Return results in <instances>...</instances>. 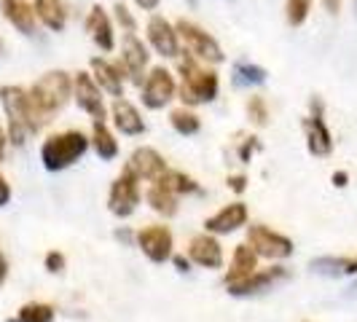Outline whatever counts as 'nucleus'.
<instances>
[{"label": "nucleus", "instance_id": "nucleus-1", "mask_svg": "<svg viewBox=\"0 0 357 322\" xmlns=\"http://www.w3.org/2000/svg\"><path fill=\"white\" fill-rule=\"evenodd\" d=\"M180 70V100L185 105H202V102H213L220 89V81H218V72L207 70L199 65L197 56L185 54L178 65Z\"/></svg>", "mask_w": 357, "mask_h": 322}, {"label": "nucleus", "instance_id": "nucleus-2", "mask_svg": "<svg viewBox=\"0 0 357 322\" xmlns=\"http://www.w3.org/2000/svg\"><path fill=\"white\" fill-rule=\"evenodd\" d=\"M27 94H30V102L36 107L38 118L46 124L49 116L56 113V110H62V107L68 105V100L73 97V78L62 70L46 72Z\"/></svg>", "mask_w": 357, "mask_h": 322}, {"label": "nucleus", "instance_id": "nucleus-3", "mask_svg": "<svg viewBox=\"0 0 357 322\" xmlns=\"http://www.w3.org/2000/svg\"><path fill=\"white\" fill-rule=\"evenodd\" d=\"M89 148V137L78 129H68V132H59V135H52L43 148H40V159H43V167L52 169V172H59V169H68L70 164L81 159Z\"/></svg>", "mask_w": 357, "mask_h": 322}, {"label": "nucleus", "instance_id": "nucleus-4", "mask_svg": "<svg viewBox=\"0 0 357 322\" xmlns=\"http://www.w3.org/2000/svg\"><path fill=\"white\" fill-rule=\"evenodd\" d=\"M175 30H178V38L183 40L185 52L191 54V56H197L199 62H213V65L223 62V49H220V43H218L207 30H202L199 24L188 22V19H178Z\"/></svg>", "mask_w": 357, "mask_h": 322}, {"label": "nucleus", "instance_id": "nucleus-5", "mask_svg": "<svg viewBox=\"0 0 357 322\" xmlns=\"http://www.w3.org/2000/svg\"><path fill=\"white\" fill-rule=\"evenodd\" d=\"M140 199H143V194H140V178L129 167H124L121 175L113 180V185H110L107 207H110V213L116 215V217H129L137 210Z\"/></svg>", "mask_w": 357, "mask_h": 322}, {"label": "nucleus", "instance_id": "nucleus-6", "mask_svg": "<svg viewBox=\"0 0 357 322\" xmlns=\"http://www.w3.org/2000/svg\"><path fill=\"white\" fill-rule=\"evenodd\" d=\"M248 245L258 258H268V261H285L293 255V242L285 233L274 231L268 226H250L248 229Z\"/></svg>", "mask_w": 357, "mask_h": 322}, {"label": "nucleus", "instance_id": "nucleus-7", "mask_svg": "<svg viewBox=\"0 0 357 322\" xmlns=\"http://www.w3.org/2000/svg\"><path fill=\"white\" fill-rule=\"evenodd\" d=\"M178 94V84H175V75L167 70V68H153V70L145 75L143 84V105L151 110H161L164 105H169Z\"/></svg>", "mask_w": 357, "mask_h": 322}, {"label": "nucleus", "instance_id": "nucleus-8", "mask_svg": "<svg viewBox=\"0 0 357 322\" xmlns=\"http://www.w3.org/2000/svg\"><path fill=\"white\" fill-rule=\"evenodd\" d=\"M73 97L84 113H89L94 121H105V100L102 89L97 86V81L91 78V72H78L73 78Z\"/></svg>", "mask_w": 357, "mask_h": 322}, {"label": "nucleus", "instance_id": "nucleus-9", "mask_svg": "<svg viewBox=\"0 0 357 322\" xmlns=\"http://www.w3.org/2000/svg\"><path fill=\"white\" fill-rule=\"evenodd\" d=\"M137 247L153 261V263H164L172 258V231L167 226H145L143 231H137Z\"/></svg>", "mask_w": 357, "mask_h": 322}, {"label": "nucleus", "instance_id": "nucleus-10", "mask_svg": "<svg viewBox=\"0 0 357 322\" xmlns=\"http://www.w3.org/2000/svg\"><path fill=\"white\" fill-rule=\"evenodd\" d=\"M145 33H148V43L153 46L156 54H161V56H178L180 54L178 30H175V24H172L169 19L153 14V17L148 19Z\"/></svg>", "mask_w": 357, "mask_h": 322}, {"label": "nucleus", "instance_id": "nucleus-11", "mask_svg": "<svg viewBox=\"0 0 357 322\" xmlns=\"http://www.w3.org/2000/svg\"><path fill=\"white\" fill-rule=\"evenodd\" d=\"M248 217H250L248 204L245 201H231V204L220 207L215 215H210L204 220V229H207V233H234L236 229L248 226Z\"/></svg>", "mask_w": 357, "mask_h": 322}, {"label": "nucleus", "instance_id": "nucleus-12", "mask_svg": "<svg viewBox=\"0 0 357 322\" xmlns=\"http://www.w3.org/2000/svg\"><path fill=\"white\" fill-rule=\"evenodd\" d=\"M188 261H194L202 268H220L223 266V247L213 233H197L188 245Z\"/></svg>", "mask_w": 357, "mask_h": 322}, {"label": "nucleus", "instance_id": "nucleus-13", "mask_svg": "<svg viewBox=\"0 0 357 322\" xmlns=\"http://www.w3.org/2000/svg\"><path fill=\"white\" fill-rule=\"evenodd\" d=\"M126 167L137 175L140 180H151V183H156V180L167 172V161L161 156L156 148H137L135 153H132V159L126 161Z\"/></svg>", "mask_w": 357, "mask_h": 322}, {"label": "nucleus", "instance_id": "nucleus-14", "mask_svg": "<svg viewBox=\"0 0 357 322\" xmlns=\"http://www.w3.org/2000/svg\"><path fill=\"white\" fill-rule=\"evenodd\" d=\"M110 118H113V126L126 135V137H137L145 132V121L140 116V110L132 105L124 97H116L113 105H110Z\"/></svg>", "mask_w": 357, "mask_h": 322}, {"label": "nucleus", "instance_id": "nucleus-15", "mask_svg": "<svg viewBox=\"0 0 357 322\" xmlns=\"http://www.w3.org/2000/svg\"><path fill=\"white\" fill-rule=\"evenodd\" d=\"M148 56H151V54H148L143 40L135 36V33H129V36L124 38V46H121V62H119V68L124 70V75L140 81V75H143L145 68H148Z\"/></svg>", "mask_w": 357, "mask_h": 322}, {"label": "nucleus", "instance_id": "nucleus-16", "mask_svg": "<svg viewBox=\"0 0 357 322\" xmlns=\"http://www.w3.org/2000/svg\"><path fill=\"white\" fill-rule=\"evenodd\" d=\"M91 78L97 81V86L102 91H107L110 97H124V70L113 62H107L102 56L91 59Z\"/></svg>", "mask_w": 357, "mask_h": 322}, {"label": "nucleus", "instance_id": "nucleus-17", "mask_svg": "<svg viewBox=\"0 0 357 322\" xmlns=\"http://www.w3.org/2000/svg\"><path fill=\"white\" fill-rule=\"evenodd\" d=\"M287 268L285 266H271V268H255L248 279L229 285L231 296H255V293H264L268 285H274L277 279H285Z\"/></svg>", "mask_w": 357, "mask_h": 322}, {"label": "nucleus", "instance_id": "nucleus-18", "mask_svg": "<svg viewBox=\"0 0 357 322\" xmlns=\"http://www.w3.org/2000/svg\"><path fill=\"white\" fill-rule=\"evenodd\" d=\"M304 129H306V145H309V151L314 156H328L333 151V135H331V129H328L325 118H322L320 102H317V113H312L304 121Z\"/></svg>", "mask_w": 357, "mask_h": 322}, {"label": "nucleus", "instance_id": "nucleus-19", "mask_svg": "<svg viewBox=\"0 0 357 322\" xmlns=\"http://www.w3.org/2000/svg\"><path fill=\"white\" fill-rule=\"evenodd\" d=\"M86 30H89L91 40L102 49L105 54H110L116 49V33H113V22L107 17V11L102 6H94L86 17Z\"/></svg>", "mask_w": 357, "mask_h": 322}, {"label": "nucleus", "instance_id": "nucleus-20", "mask_svg": "<svg viewBox=\"0 0 357 322\" xmlns=\"http://www.w3.org/2000/svg\"><path fill=\"white\" fill-rule=\"evenodd\" d=\"M3 17L8 19L19 33L30 36L36 30V6H30L27 0H0Z\"/></svg>", "mask_w": 357, "mask_h": 322}, {"label": "nucleus", "instance_id": "nucleus-21", "mask_svg": "<svg viewBox=\"0 0 357 322\" xmlns=\"http://www.w3.org/2000/svg\"><path fill=\"white\" fill-rule=\"evenodd\" d=\"M255 268H258V255L252 252L250 245H236L231 255V266H229V274H226V287L248 279Z\"/></svg>", "mask_w": 357, "mask_h": 322}, {"label": "nucleus", "instance_id": "nucleus-22", "mask_svg": "<svg viewBox=\"0 0 357 322\" xmlns=\"http://www.w3.org/2000/svg\"><path fill=\"white\" fill-rule=\"evenodd\" d=\"M145 201L151 204L153 213L164 215V217H172V215L178 213V197H175L172 191H167L164 185H159V183H153V185L145 191Z\"/></svg>", "mask_w": 357, "mask_h": 322}, {"label": "nucleus", "instance_id": "nucleus-23", "mask_svg": "<svg viewBox=\"0 0 357 322\" xmlns=\"http://www.w3.org/2000/svg\"><path fill=\"white\" fill-rule=\"evenodd\" d=\"M91 145H94L100 159H116L119 156V143H116L113 132L105 126V121H94V126H91Z\"/></svg>", "mask_w": 357, "mask_h": 322}, {"label": "nucleus", "instance_id": "nucleus-24", "mask_svg": "<svg viewBox=\"0 0 357 322\" xmlns=\"http://www.w3.org/2000/svg\"><path fill=\"white\" fill-rule=\"evenodd\" d=\"M36 17L49 27V30H62L65 27V8H62V0H36Z\"/></svg>", "mask_w": 357, "mask_h": 322}, {"label": "nucleus", "instance_id": "nucleus-25", "mask_svg": "<svg viewBox=\"0 0 357 322\" xmlns=\"http://www.w3.org/2000/svg\"><path fill=\"white\" fill-rule=\"evenodd\" d=\"M156 183L164 185L167 191H172L175 197H183V194H197L199 191L197 180L191 178V175H185V172H180V169H167Z\"/></svg>", "mask_w": 357, "mask_h": 322}, {"label": "nucleus", "instance_id": "nucleus-26", "mask_svg": "<svg viewBox=\"0 0 357 322\" xmlns=\"http://www.w3.org/2000/svg\"><path fill=\"white\" fill-rule=\"evenodd\" d=\"M169 124L172 129L178 132V135H197L199 129H202V121H199V116L194 110H188V107H178V110H172L169 113Z\"/></svg>", "mask_w": 357, "mask_h": 322}, {"label": "nucleus", "instance_id": "nucleus-27", "mask_svg": "<svg viewBox=\"0 0 357 322\" xmlns=\"http://www.w3.org/2000/svg\"><path fill=\"white\" fill-rule=\"evenodd\" d=\"M19 320L22 322H52L54 309L49 304H27V306H22Z\"/></svg>", "mask_w": 357, "mask_h": 322}, {"label": "nucleus", "instance_id": "nucleus-28", "mask_svg": "<svg viewBox=\"0 0 357 322\" xmlns=\"http://www.w3.org/2000/svg\"><path fill=\"white\" fill-rule=\"evenodd\" d=\"M285 11H287V24H293V27H301L306 19H309V11H312V0H287Z\"/></svg>", "mask_w": 357, "mask_h": 322}, {"label": "nucleus", "instance_id": "nucleus-29", "mask_svg": "<svg viewBox=\"0 0 357 322\" xmlns=\"http://www.w3.org/2000/svg\"><path fill=\"white\" fill-rule=\"evenodd\" d=\"M248 116H250V121L255 126H264L268 121V105L261 94H252L248 100Z\"/></svg>", "mask_w": 357, "mask_h": 322}, {"label": "nucleus", "instance_id": "nucleus-30", "mask_svg": "<svg viewBox=\"0 0 357 322\" xmlns=\"http://www.w3.org/2000/svg\"><path fill=\"white\" fill-rule=\"evenodd\" d=\"M236 81L239 84H264L266 81V70L258 65H236Z\"/></svg>", "mask_w": 357, "mask_h": 322}, {"label": "nucleus", "instance_id": "nucleus-31", "mask_svg": "<svg viewBox=\"0 0 357 322\" xmlns=\"http://www.w3.org/2000/svg\"><path fill=\"white\" fill-rule=\"evenodd\" d=\"M113 14H116V22L121 24V30H124L126 36L137 30V22H135V17H132V11L126 8L124 3H116V8H113Z\"/></svg>", "mask_w": 357, "mask_h": 322}, {"label": "nucleus", "instance_id": "nucleus-32", "mask_svg": "<svg viewBox=\"0 0 357 322\" xmlns=\"http://www.w3.org/2000/svg\"><path fill=\"white\" fill-rule=\"evenodd\" d=\"M261 145H258V137H250V140H245V143L239 145V159L242 161H250V156L258 151Z\"/></svg>", "mask_w": 357, "mask_h": 322}, {"label": "nucleus", "instance_id": "nucleus-33", "mask_svg": "<svg viewBox=\"0 0 357 322\" xmlns=\"http://www.w3.org/2000/svg\"><path fill=\"white\" fill-rule=\"evenodd\" d=\"M46 268L49 271H62L65 268V255L62 252H49L46 255Z\"/></svg>", "mask_w": 357, "mask_h": 322}, {"label": "nucleus", "instance_id": "nucleus-34", "mask_svg": "<svg viewBox=\"0 0 357 322\" xmlns=\"http://www.w3.org/2000/svg\"><path fill=\"white\" fill-rule=\"evenodd\" d=\"M229 188L236 191V194H242V191L248 188V178H245V175H234V178H229Z\"/></svg>", "mask_w": 357, "mask_h": 322}, {"label": "nucleus", "instance_id": "nucleus-35", "mask_svg": "<svg viewBox=\"0 0 357 322\" xmlns=\"http://www.w3.org/2000/svg\"><path fill=\"white\" fill-rule=\"evenodd\" d=\"M8 199H11V188H8V183L3 180V175H0V207L8 204Z\"/></svg>", "mask_w": 357, "mask_h": 322}, {"label": "nucleus", "instance_id": "nucleus-36", "mask_svg": "<svg viewBox=\"0 0 357 322\" xmlns=\"http://www.w3.org/2000/svg\"><path fill=\"white\" fill-rule=\"evenodd\" d=\"M135 3H137V6L143 8V11H156V8H159L161 0H135Z\"/></svg>", "mask_w": 357, "mask_h": 322}, {"label": "nucleus", "instance_id": "nucleus-37", "mask_svg": "<svg viewBox=\"0 0 357 322\" xmlns=\"http://www.w3.org/2000/svg\"><path fill=\"white\" fill-rule=\"evenodd\" d=\"M175 266H178L180 271H188V266H191V261H188L185 255H175Z\"/></svg>", "mask_w": 357, "mask_h": 322}, {"label": "nucleus", "instance_id": "nucleus-38", "mask_svg": "<svg viewBox=\"0 0 357 322\" xmlns=\"http://www.w3.org/2000/svg\"><path fill=\"white\" fill-rule=\"evenodd\" d=\"M339 6H341V0H325V8H328L331 14H336V11H339Z\"/></svg>", "mask_w": 357, "mask_h": 322}, {"label": "nucleus", "instance_id": "nucleus-39", "mask_svg": "<svg viewBox=\"0 0 357 322\" xmlns=\"http://www.w3.org/2000/svg\"><path fill=\"white\" fill-rule=\"evenodd\" d=\"M333 183H336L339 188H344V185H347V172H336V175H333Z\"/></svg>", "mask_w": 357, "mask_h": 322}, {"label": "nucleus", "instance_id": "nucleus-40", "mask_svg": "<svg viewBox=\"0 0 357 322\" xmlns=\"http://www.w3.org/2000/svg\"><path fill=\"white\" fill-rule=\"evenodd\" d=\"M6 274H8V266H6V258H3V252H0V285H3Z\"/></svg>", "mask_w": 357, "mask_h": 322}, {"label": "nucleus", "instance_id": "nucleus-41", "mask_svg": "<svg viewBox=\"0 0 357 322\" xmlns=\"http://www.w3.org/2000/svg\"><path fill=\"white\" fill-rule=\"evenodd\" d=\"M8 322H22V320H8Z\"/></svg>", "mask_w": 357, "mask_h": 322}]
</instances>
